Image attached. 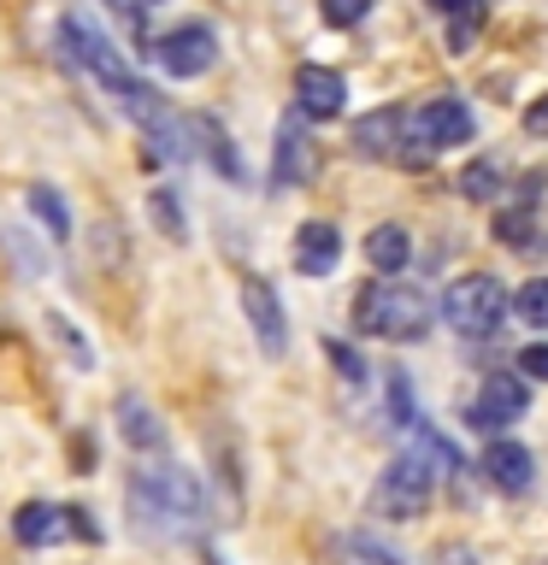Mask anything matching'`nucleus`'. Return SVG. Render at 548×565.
<instances>
[{"instance_id": "obj_1", "label": "nucleus", "mask_w": 548, "mask_h": 565, "mask_svg": "<svg viewBox=\"0 0 548 565\" xmlns=\"http://www.w3.org/2000/svg\"><path fill=\"white\" fill-rule=\"evenodd\" d=\"M130 494L159 530H171V536H189V530H201V519H207V494L183 466H141L130 477Z\"/></svg>"}, {"instance_id": "obj_2", "label": "nucleus", "mask_w": 548, "mask_h": 565, "mask_svg": "<svg viewBox=\"0 0 548 565\" xmlns=\"http://www.w3.org/2000/svg\"><path fill=\"white\" fill-rule=\"evenodd\" d=\"M354 324L366 335H383V342H419L431 330V295L419 282H366L360 300H354Z\"/></svg>"}, {"instance_id": "obj_3", "label": "nucleus", "mask_w": 548, "mask_h": 565, "mask_svg": "<svg viewBox=\"0 0 548 565\" xmlns=\"http://www.w3.org/2000/svg\"><path fill=\"white\" fill-rule=\"evenodd\" d=\"M442 312H449V330L472 335V342H484V335L502 330L507 295H502V282H495V277L472 271V277L449 282V295H442Z\"/></svg>"}, {"instance_id": "obj_4", "label": "nucleus", "mask_w": 548, "mask_h": 565, "mask_svg": "<svg viewBox=\"0 0 548 565\" xmlns=\"http://www.w3.org/2000/svg\"><path fill=\"white\" fill-rule=\"evenodd\" d=\"M371 507L383 512V519H419L424 507H431V466H424V454H401L396 466L378 477V494H371Z\"/></svg>"}, {"instance_id": "obj_5", "label": "nucleus", "mask_w": 548, "mask_h": 565, "mask_svg": "<svg viewBox=\"0 0 548 565\" xmlns=\"http://www.w3.org/2000/svg\"><path fill=\"white\" fill-rule=\"evenodd\" d=\"M242 312L254 324V342L265 360H283L289 353V312H283V300L265 277H242Z\"/></svg>"}, {"instance_id": "obj_6", "label": "nucleus", "mask_w": 548, "mask_h": 565, "mask_svg": "<svg viewBox=\"0 0 548 565\" xmlns=\"http://www.w3.org/2000/svg\"><path fill=\"white\" fill-rule=\"evenodd\" d=\"M154 60L166 77H201V71H212V60H219V35L207 24H177L171 35L154 42Z\"/></svg>"}, {"instance_id": "obj_7", "label": "nucleus", "mask_w": 548, "mask_h": 565, "mask_svg": "<svg viewBox=\"0 0 548 565\" xmlns=\"http://www.w3.org/2000/svg\"><path fill=\"white\" fill-rule=\"evenodd\" d=\"M407 130H413V118L401 113V106H378V113H366L354 124V148L366 159H401V166H419V153L407 148Z\"/></svg>"}, {"instance_id": "obj_8", "label": "nucleus", "mask_w": 548, "mask_h": 565, "mask_svg": "<svg viewBox=\"0 0 548 565\" xmlns=\"http://www.w3.org/2000/svg\"><path fill=\"white\" fill-rule=\"evenodd\" d=\"M307 124H313V118L301 113V106H295V113L283 118V124H277V148H272V189H283V194L301 189V183L313 177V136H307Z\"/></svg>"}, {"instance_id": "obj_9", "label": "nucleus", "mask_w": 548, "mask_h": 565, "mask_svg": "<svg viewBox=\"0 0 548 565\" xmlns=\"http://www.w3.org/2000/svg\"><path fill=\"white\" fill-rule=\"evenodd\" d=\"M525 406H530V388L519 383V377H495L477 388V401H472V430H484V436H502V424H513V418H525Z\"/></svg>"}, {"instance_id": "obj_10", "label": "nucleus", "mask_w": 548, "mask_h": 565, "mask_svg": "<svg viewBox=\"0 0 548 565\" xmlns=\"http://www.w3.org/2000/svg\"><path fill=\"white\" fill-rule=\"evenodd\" d=\"M477 130V118H472V106L466 100H431L424 113L413 118V136L424 141V148H454V141H472Z\"/></svg>"}, {"instance_id": "obj_11", "label": "nucleus", "mask_w": 548, "mask_h": 565, "mask_svg": "<svg viewBox=\"0 0 548 565\" xmlns=\"http://www.w3.org/2000/svg\"><path fill=\"white\" fill-rule=\"evenodd\" d=\"M484 477H489L502 494H525L530 483H537V459H530V448H519V441L495 436L489 454H484Z\"/></svg>"}, {"instance_id": "obj_12", "label": "nucleus", "mask_w": 548, "mask_h": 565, "mask_svg": "<svg viewBox=\"0 0 548 565\" xmlns=\"http://www.w3.org/2000/svg\"><path fill=\"white\" fill-rule=\"evenodd\" d=\"M295 95H301V113H307L313 124H325V118L342 113L348 83L336 77V71H325V65H301L295 71Z\"/></svg>"}, {"instance_id": "obj_13", "label": "nucleus", "mask_w": 548, "mask_h": 565, "mask_svg": "<svg viewBox=\"0 0 548 565\" xmlns=\"http://www.w3.org/2000/svg\"><path fill=\"white\" fill-rule=\"evenodd\" d=\"M336 259H342V236H336V224H301L295 230V271L325 277V271H336Z\"/></svg>"}, {"instance_id": "obj_14", "label": "nucleus", "mask_w": 548, "mask_h": 565, "mask_svg": "<svg viewBox=\"0 0 548 565\" xmlns=\"http://www.w3.org/2000/svg\"><path fill=\"white\" fill-rule=\"evenodd\" d=\"M65 530H71V519H65L60 507H48V501H24V507L12 512V536L24 542V547H48V542H60Z\"/></svg>"}, {"instance_id": "obj_15", "label": "nucleus", "mask_w": 548, "mask_h": 565, "mask_svg": "<svg viewBox=\"0 0 548 565\" xmlns=\"http://www.w3.org/2000/svg\"><path fill=\"white\" fill-rule=\"evenodd\" d=\"M118 430H124L130 448H159V441H166V424L148 413V401H141V395H124L118 401Z\"/></svg>"}, {"instance_id": "obj_16", "label": "nucleus", "mask_w": 548, "mask_h": 565, "mask_svg": "<svg viewBox=\"0 0 548 565\" xmlns=\"http://www.w3.org/2000/svg\"><path fill=\"white\" fill-rule=\"evenodd\" d=\"M366 259L378 265V271H401V265L413 259V236H407L401 224H378L366 236Z\"/></svg>"}, {"instance_id": "obj_17", "label": "nucleus", "mask_w": 548, "mask_h": 565, "mask_svg": "<svg viewBox=\"0 0 548 565\" xmlns=\"http://www.w3.org/2000/svg\"><path fill=\"white\" fill-rule=\"evenodd\" d=\"M189 130L201 136V153H207V166H219L224 177H242V159H236V148H230L224 124H212V118H194Z\"/></svg>"}, {"instance_id": "obj_18", "label": "nucleus", "mask_w": 548, "mask_h": 565, "mask_svg": "<svg viewBox=\"0 0 548 565\" xmlns=\"http://www.w3.org/2000/svg\"><path fill=\"white\" fill-rule=\"evenodd\" d=\"M449 18V53H472L477 47V30H484V0H460Z\"/></svg>"}, {"instance_id": "obj_19", "label": "nucleus", "mask_w": 548, "mask_h": 565, "mask_svg": "<svg viewBox=\"0 0 548 565\" xmlns=\"http://www.w3.org/2000/svg\"><path fill=\"white\" fill-rule=\"evenodd\" d=\"M30 212L48 224V236H53V242H65V236H71V212H65V201H60V189L35 183V189H30Z\"/></svg>"}, {"instance_id": "obj_20", "label": "nucleus", "mask_w": 548, "mask_h": 565, "mask_svg": "<svg viewBox=\"0 0 548 565\" xmlns=\"http://www.w3.org/2000/svg\"><path fill=\"white\" fill-rule=\"evenodd\" d=\"M460 194H466V201H495V194H502V166H495V159H472V166L460 171Z\"/></svg>"}, {"instance_id": "obj_21", "label": "nucleus", "mask_w": 548, "mask_h": 565, "mask_svg": "<svg viewBox=\"0 0 548 565\" xmlns=\"http://www.w3.org/2000/svg\"><path fill=\"white\" fill-rule=\"evenodd\" d=\"M148 212H154V224L166 230L171 242H189V218H183V206H177L171 189H154V194H148Z\"/></svg>"}, {"instance_id": "obj_22", "label": "nucleus", "mask_w": 548, "mask_h": 565, "mask_svg": "<svg viewBox=\"0 0 548 565\" xmlns=\"http://www.w3.org/2000/svg\"><path fill=\"white\" fill-rule=\"evenodd\" d=\"M513 307H519V318H525L530 330H548V277L525 282V289H519V300H513Z\"/></svg>"}, {"instance_id": "obj_23", "label": "nucleus", "mask_w": 548, "mask_h": 565, "mask_svg": "<svg viewBox=\"0 0 548 565\" xmlns=\"http://www.w3.org/2000/svg\"><path fill=\"white\" fill-rule=\"evenodd\" d=\"M318 12H325V24L348 30V24H360V18L371 12V0H318Z\"/></svg>"}, {"instance_id": "obj_24", "label": "nucleus", "mask_w": 548, "mask_h": 565, "mask_svg": "<svg viewBox=\"0 0 548 565\" xmlns=\"http://www.w3.org/2000/svg\"><path fill=\"white\" fill-rule=\"evenodd\" d=\"M495 236L513 242V247H525V242H530V201L513 206V212H502V218H495Z\"/></svg>"}, {"instance_id": "obj_25", "label": "nucleus", "mask_w": 548, "mask_h": 565, "mask_svg": "<svg viewBox=\"0 0 548 565\" xmlns=\"http://www.w3.org/2000/svg\"><path fill=\"white\" fill-rule=\"evenodd\" d=\"M389 413L413 424V388H407V371H389Z\"/></svg>"}, {"instance_id": "obj_26", "label": "nucleus", "mask_w": 548, "mask_h": 565, "mask_svg": "<svg viewBox=\"0 0 548 565\" xmlns=\"http://www.w3.org/2000/svg\"><path fill=\"white\" fill-rule=\"evenodd\" d=\"M354 554L371 559V565H401V554H396V547H383L378 536H354Z\"/></svg>"}, {"instance_id": "obj_27", "label": "nucleus", "mask_w": 548, "mask_h": 565, "mask_svg": "<svg viewBox=\"0 0 548 565\" xmlns=\"http://www.w3.org/2000/svg\"><path fill=\"white\" fill-rule=\"evenodd\" d=\"M519 371H525V377H548V342H530L519 353Z\"/></svg>"}, {"instance_id": "obj_28", "label": "nucleus", "mask_w": 548, "mask_h": 565, "mask_svg": "<svg viewBox=\"0 0 548 565\" xmlns=\"http://www.w3.org/2000/svg\"><path fill=\"white\" fill-rule=\"evenodd\" d=\"M330 360H336V365H342V371H348V383H366V365H360V360H354V353H348L342 342H330Z\"/></svg>"}, {"instance_id": "obj_29", "label": "nucleus", "mask_w": 548, "mask_h": 565, "mask_svg": "<svg viewBox=\"0 0 548 565\" xmlns=\"http://www.w3.org/2000/svg\"><path fill=\"white\" fill-rule=\"evenodd\" d=\"M53 330H60V342H65V348L77 353L83 365H88V348H83V335H71V324H65V318H53Z\"/></svg>"}, {"instance_id": "obj_30", "label": "nucleus", "mask_w": 548, "mask_h": 565, "mask_svg": "<svg viewBox=\"0 0 548 565\" xmlns=\"http://www.w3.org/2000/svg\"><path fill=\"white\" fill-rule=\"evenodd\" d=\"M525 130H530V136H548V100H537V106L525 113Z\"/></svg>"}, {"instance_id": "obj_31", "label": "nucleus", "mask_w": 548, "mask_h": 565, "mask_svg": "<svg viewBox=\"0 0 548 565\" xmlns=\"http://www.w3.org/2000/svg\"><path fill=\"white\" fill-rule=\"evenodd\" d=\"M431 7H436V12H454V7H460V0H431Z\"/></svg>"}, {"instance_id": "obj_32", "label": "nucleus", "mask_w": 548, "mask_h": 565, "mask_svg": "<svg viewBox=\"0 0 548 565\" xmlns=\"http://www.w3.org/2000/svg\"><path fill=\"white\" fill-rule=\"evenodd\" d=\"M449 565H472V554H449Z\"/></svg>"}, {"instance_id": "obj_33", "label": "nucleus", "mask_w": 548, "mask_h": 565, "mask_svg": "<svg viewBox=\"0 0 548 565\" xmlns=\"http://www.w3.org/2000/svg\"><path fill=\"white\" fill-rule=\"evenodd\" d=\"M118 7H124V0H118ZM130 7H136V12H141V7H154V0H130Z\"/></svg>"}]
</instances>
